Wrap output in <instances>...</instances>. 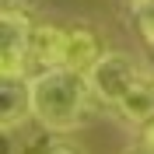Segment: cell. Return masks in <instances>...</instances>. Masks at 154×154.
Wrapping results in <instances>:
<instances>
[{
	"label": "cell",
	"instance_id": "6",
	"mask_svg": "<svg viewBox=\"0 0 154 154\" xmlns=\"http://www.w3.org/2000/svg\"><path fill=\"white\" fill-rule=\"evenodd\" d=\"M102 60V46H98V35L88 25H74L67 28V46H63V70H77V74H88Z\"/></svg>",
	"mask_w": 154,
	"mask_h": 154
},
{
	"label": "cell",
	"instance_id": "5",
	"mask_svg": "<svg viewBox=\"0 0 154 154\" xmlns=\"http://www.w3.org/2000/svg\"><path fill=\"white\" fill-rule=\"evenodd\" d=\"M63 46H67V28L56 25H35L28 42V67H35L38 74L63 67Z\"/></svg>",
	"mask_w": 154,
	"mask_h": 154
},
{
	"label": "cell",
	"instance_id": "9",
	"mask_svg": "<svg viewBox=\"0 0 154 154\" xmlns=\"http://www.w3.org/2000/svg\"><path fill=\"white\" fill-rule=\"evenodd\" d=\"M38 154H84L77 144H70V140H53V144H46Z\"/></svg>",
	"mask_w": 154,
	"mask_h": 154
},
{
	"label": "cell",
	"instance_id": "10",
	"mask_svg": "<svg viewBox=\"0 0 154 154\" xmlns=\"http://www.w3.org/2000/svg\"><path fill=\"white\" fill-rule=\"evenodd\" d=\"M140 147L144 151H154V119H147L144 130H140Z\"/></svg>",
	"mask_w": 154,
	"mask_h": 154
},
{
	"label": "cell",
	"instance_id": "3",
	"mask_svg": "<svg viewBox=\"0 0 154 154\" xmlns=\"http://www.w3.org/2000/svg\"><path fill=\"white\" fill-rule=\"evenodd\" d=\"M32 25L25 7L7 4L0 18V74L4 77H28V42H32Z\"/></svg>",
	"mask_w": 154,
	"mask_h": 154
},
{
	"label": "cell",
	"instance_id": "4",
	"mask_svg": "<svg viewBox=\"0 0 154 154\" xmlns=\"http://www.w3.org/2000/svg\"><path fill=\"white\" fill-rule=\"evenodd\" d=\"M0 126L4 133H14V126H21L28 116H35L32 109V77H4L0 84Z\"/></svg>",
	"mask_w": 154,
	"mask_h": 154
},
{
	"label": "cell",
	"instance_id": "8",
	"mask_svg": "<svg viewBox=\"0 0 154 154\" xmlns=\"http://www.w3.org/2000/svg\"><path fill=\"white\" fill-rule=\"evenodd\" d=\"M137 28H140L144 42L154 49V4H147V7H140V11H137Z\"/></svg>",
	"mask_w": 154,
	"mask_h": 154
},
{
	"label": "cell",
	"instance_id": "2",
	"mask_svg": "<svg viewBox=\"0 0 154 154\" xmlns=\"http://www.w3.org/2000/svg\"><path fill=\"white\" fill-rule=\"evenodd\" d=\"M140 81H144V74L126 53H102V60L88 70V84H91L95 98L105 105H119Z\"/></svg>",
	"mask_w": 154,
	"mask_h": 154
},
{
	"label": "cell",
	"instance_id": "1",
	"mask_svg": "<svg viewBox=\"0 0 154 154\" xmlns=\"http://www.w3.org/2000/svg\"><path fill=\"white\" fill-rule=\"evenodd\" d=\"M91 84L88 74L77 70H46V74L32 77V109H35L38 126L67 133L77 123H84L88 109H91Z\"/></svg>",
	"mask_w": 154,
	"mask_h": 154
},
{
	"label": "cell",
	"instance_id": "11",
	"mask_svg": "<svg viewBox=\"0 0 154 154\" xmlns=\"http://www.w3.org/2000/svg\"><path fill=\"white\" fill-rule=\"evenodd\" d=\"M126 154H154V151H144V147H137V151H126Z\"/></svg>",
	"mask_w": 154,
	"mask_h": 154
},
{
	"label": "cell",
	"instance_id": "7",
	"mask_svg": "<svg viewBox=\"0 0 154 154\" xmlns=\"http://www.w3.org/2000/svg\"><path fill=\"white\" fill-rule=\"evenodd\" d=\"M116 109H119L130 123H140V126H144L147 119H154V84L144 77V81H140V84H137Z\"/></svg>",
	"mask_w": 154,
	"mask_h": 154
}]
</instances>
